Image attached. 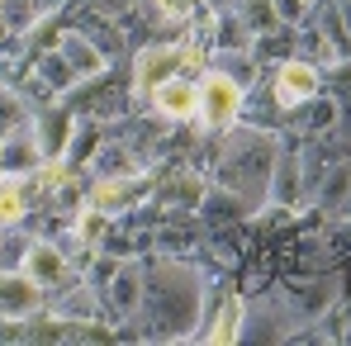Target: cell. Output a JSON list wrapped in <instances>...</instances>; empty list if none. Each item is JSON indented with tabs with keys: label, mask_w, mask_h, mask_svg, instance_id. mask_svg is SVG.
I'll return each instance as SVG.
<instances>
[{
	"label": "cell",
	"mask_w": 351,
	"mask_h": 346,
	"mask_svg": "<svg viewBox=\"0 0 351 346\" xmlns=\"http://www.w3.org/2000/svg\"><path fill=\"white\" fill-rule=\"evenodd\" d=\"M143 304L133 313L138 332L143 337H157V342H180V337H195L199 332V318H204V275L185 261L171 256H157L143 266Z\"/></svg>",
	"instance_id": "1"
},
{
	"label": "cell",
	"mask_w": 351,
	"mask_h": 346,
	"mask_svg": "<svg viewBox=\"0 0 351 346\" xmlns=\"http://www.w3.org/2000/svg\"><path fill=\"white\" fill-rule=\"evenodd\" d=\"M280 162V138L266 133V128H237L223 138V152H219V180L223 190L242 195L252 209H261L271 199V175Z\"/></svg>",
	"instance_id": "2"
},
{
	"label": "cell",
	"mask_w": 351,
	"mask_h": 346,
	"mask_svg": "<svg viewBox=\"0 0 351 346\" xmlns=\"http://www.w3.org/2000/svg\"><path fill=\"white\" fill-rule=\"evenodd\" d=\"M304 313L290 294H261L242 313V342H294L304 337Z\"/></svg>",
	"instance_id": "3"
},
{
	"label": "cell",
	"mask_w": 351,
	"mask_h": 346,
	"mask_svg": "<svg viewBox=\"0 0 351 346\" xmlns=\"http://www.w3.org/2000/svg\"><path fill=\"white\" fill-rule=\"evenodd\" d=\"M199 62V53L190 43H152L143 48L138 62H133V95H157V86H167L171 76H180V66Z\"/></svg>",
	"instance_id": "4"
},
{
	"label": "cell",
	"mask_w": 351,
	"mask_h": 346,
	"mask_svg": "<svg viewBox=\"0 0 351 346\" xmlns=\"http://www.w3.org/2000/svg\"><path fill=\"white\" fill-rule=\"evenodd\" d=\"M242 81H237L233 71H223V66H209L204 71V81H199V114L204 123L214 128V133H228L242 114Z\"/></svg>",
	"instance_id": "5"
},
{
	"label": "cell",
	"mask_w": 351,
	"mask_h": 346,
	"mask_svg": "<svg viewBox=\"0 0 351 346\" xmlns=\"http://www.w3.org/2000/svg\"><path fill=\"white\" fill-rule=\"evenodd\" d=\"M271 90H276V110H304V105L318 100V90H323V71H318L313 62H304V58H285L280 66H276Z\"/></svg>",
	"instance_id": "6"
},
{
	"label": "cell",
	"mask_w": 351,
	"mask_h": 346,
	"mask_svg": "<svg viewBox=\"0 0 351 346\" xmlns=\"http://www.w3.org/2000/svg\"><path fill=\"white\" fill-rule=\"evenodd\" d=\"M38 166H43V143H38V133L29 128V119L14 123V128H5V133H0V175L24 180V175H34Z\"/></svg>",
	"instance_id": "7"
},
{
	"label": "cell",
	"mask_w": 351,
	"mask_h": 346,
	"mask_svg": "<svg viewBox=\"0 0 351 346\" xmlns=\"http://www.w3.org/2000/svg\"><path fill=\"white\" fill-rule=\"evenodd\" d=\"M152 190V175H138V171H114V175H100L95 185H90V204L100 209V214H123V209H133L143 195Z\"/></svg>",
	"instance_id": "8"
},
{
	"label": "cell",
	"mask_w": 351,
	"mask_h": 346,
	"mask_svg": "<svg viewBox=\"0 0 351 346\" xmlns=\"http://www.w3.org/2000/svg\"><path fill=\"white\" fill-rule=\"evenodd\" d=\"M19 271H24L29 280H38L43 289H62L66 280H71V266H66L62 247H53V242H43V237L24 247V261H19Z\"/></svg>",
	"instance_id": "9"
},
{
	"label": "cell",
	"mask_w": 351,
	"mask_h": 346,
	"mask_svg": "<svg viewBox=\"0 0 351 346\" xmlns=\"http://www.w3.org/2000/svg\"><path fill=\"white\" fill-rule=\"evenodd\" d=\"M43 294H48V289L38 285V280H29L19 266L0 271V318H29V313L43 304Z\"/></svg>",
	"instance_id": "10"
},
{
	"label": "cell",
	"mask_w": 351,
	"mask_h": 346,
	"mask_svg": "<svg viewBox=\"0 0 351 346\" xmlns=\"http://www.w3.org/2000/svg\"><path fill=\"white\" fill-rule=\"evenodd\" d=\"M143 261H119V271L105 280V299H110V308H114L119 318H133L138 313V304H143Z\"/></svg>",
	"instance_id": "11"
},
{
	"label": "cell",
	"mask_w": 351,
	"mask_h": 346,
	"mask_svg": "<svg viewBox=\"0 0 351 346\" xmlns=\"http://www.w3.org/2000/svg\"><path fill=\"white\" fill-rule=\"evenodd\" d=\"M285 294H290L294 304H299V313L313 323L318 313H328V304H337L342 299V275H313L308 285H285Z\"/></svg>",
	"instance_id": "12"
},
{
	"label": "cell",
	"mask_w": 351,
	"mask_h": 346,
	"mask_svg": "<svg viewBox=\"0 0 351 346\" xmlns=\"http://www.w3.org/2000/svg\"><path fill=\"white\" fill-rule=\"evenodd\" d=\"M152 105H157V114H162V119H195V114H199V86H190V81L171 76L167 86H157Z\"/></svg>",
	"instance_id": "13"
},
{
	"label": "cell",
	"mask_w": 351,
	"mask_h": 346,
	"mask_svg": "<svg viewBox=\"0 0 351 346\" xmlns=\"http://www.w3.org/2000/svg\"><path fill=\"white\" fill-rule=\"evenodd\" d=\"M62 58L71 62V71H76V81H90V76H100L105 71V53L86 38V34H62Z\"/></svg>",
	"instance_id": "14"
},
{
	"label": "cell",
	"mask_w": 351,
	"mask_h": 346,
	"mask_svg": "<svg viewBox=\"0 0 351 346\" xmlns=\"http://www.w3.org/2000/svg\"><path fill=\"white\" fill-rule=\"evenodd\" d=\"M71 128H76V123H71V114H66L62 105H48V110L38 114V128H34V133H38V143H43V157H62V152H66Z\"/></svg>",
	"instance_id": "15"
},
{
	"label": "cell",
	"mask_w": 351,
	"mask_h": 346,
	"mask_svg": "<svg viewBox=\"0 0 351 346\" xmlns=\"http://www.w3.org/2000/svg\"><path fill=\"white\" fill-rule=\"evenodd\" d=\"M313 195H318L323 209H342L351 195V162H328L323 175L313 180Z\"/></svg>",
	"instance_id": "16"
},
{
	"label": "cell",
	"mask_w": 351,
	"mask_h": 346,
	"mask_svg": "<svg viewBox=\"0 0 351 346\" xmlns=\"http://www.w3.org/2000/svg\"><path fill=\"white\" fill-rule=\"evenodd\" d=\"M237 19L247 24V34H252V38H271V34H280V29H285V19H280L276 0H242V5H237Z\"/></svg>",
	"instance_id": "17"
},
{
	"label": "cell",
	"mask_w": 351,
	"mask_h": 346,
	"mask_svg": "<svg viewBox=\"0 0 351 346\" xmlns=\"http://www.w3.org/2000/svg\"><path fill=\"white\" fill-rule=\"evenodd\" d=\"M204 223L209 228H223V223H237V219H247L252 214V204L242 199V195H233V190H214V195H204Z\"/></svg>",
	"instance_id": "18"
},
{
	"label": "cell",
	"mask_w": 351,
	"mask_h": 346,
	"mask_svg": "<svg viewBox=\"0 0 351 346\" xmlns=\"http://www.w3.org/2000/svg\"><path fill=\"white\" fill-rule=\"evenodd\" d=\"M242 313H247V304H242V299L233 294V299L219 308V318L209 323V332H204V337H209V342H219V346L242 342Z\"/></svg>",
	"instance_id": "19"
},
{
	"label": "cell",
	"mask_w": 351,
	"mask_h": 346,
	"mask_svg": "<svg viewBox=\"0 0 351 346\" xmlns=\"http://www.w3.org/2000/svg\"><path fill=\"white\" fill-rule=\"evenodd\" d=\"M271 199H276V204H294V199H299V157H294V152H280V162H276Z\"/></svg>",
	"instance_id": "20"
},
{
	"label": "cell",
	"mask_w": 351,
	"mask_h": 346,
	"mask_svg": "<svg viewBox=\"0 0 351 346\" xmlns=\"http://www.w3.org/2000/svg\"><path fill=\"white\" fill-rule=\"evenodd\" d=\"M38 81H43L48 90H66V86H76V71H71V62L62 58V48L38 53Z\"/></svg>",
	"instance_id": "21"
},
{
	"label": "cell",
	"mask_w": 351,
	"mask_h": 346,
	"mask_svg": "<svg viewBox=\"0 0 351 346\" xmlns=\"http://www.w3.org/2000/svg\"><path fill=\"white\" fill-rule=\"evenodd\" d=\"M24 209H29V204H24V185H19L14 175H5V185H0V228H5V223H19Z\"/></svg>",
	"instance_id": "22"
},
{
	"label": "cell",
	"mask_w": 351,
	"mask_h": 346,
	"mask_svg": "<svg viewBox=\"0 0 351 346\" xmlns=\"http://www.w3.org/2000/svg\"><path fill=\"white\" fill-rule=\"evenodd\" d=\"M105 223H110V214H100L95 204H81V219H76V242L95 247V242L105 237Z\"/></svg>",
	"instance_id": "23"
},
{
	"label": "cell",
	"mask_w": 351,
	"mask_h": 346,
	"mask_svg": "<svg viewBox=\"0 0 351 346\" xmlns=\"http://www.w3.org/2000/svg\"><path fill=\"white\" fill-rule=\"evenodd\" d=\"M204 195H209V190H204V180H199V175H180V180H171V199L190 204V209H195V204H204Z\"/></svg>",
	"instance_id": "24"
},
{
	"label": "cell",
	"mask_w": 351,
	"mask_h": 346,
	"mask_svg": "<svg viewBox=\"0 0 351 346\" xmlns=\"http://www.w3.org/2000/svg\"><path fill=\"white\" fill-rule=\"evenodd\" d=\"M152 5H157V14H162V19H171V24H190L199 0H152Z\"/></svg>",
	"instance_id": "25"
},
{
	"label": "cell",
	"mask_w": 351,
	"mask_h": 346,
	"mask_svg": "<svg viewBox=\"0 0 351 346\" xmlns=\"http://www.w3.org/2000/svg\"><path fill=\"white\" fill-rule=\"evenodd\" d=\"M0 14H5L10 29H29V24H34V0H5Z\"/></svg>",
	"instance_id": "26"
},
{
	"label": "cell",
	"mask_w": 351,
	"mask_h": 346,
	"mask_svg": "<svg viewBox=\"0 0 351 346\" xmlns=\"http://www.w3.org/2000/svg\"><path fill=\"white\" fill-rule=\"evenodd\" d=\"M276 10H280V19H285V24H294L308 5H304V0H276Z\"/></svg>",
	"instance_id": "27"
},
{
	"label": "cell",
	"mask_w": 351,
	"mask_h": 346,
	"mask_svg": "<svg viewBox=\"0 0 351 346\" xmlns=\"http://www.w3.org/2000/svg\"><path fill=\"white\" fill-rule=\"evenodd\" d=\"M337 10H342V24H347V34H351V0H347V5H337Z\"/></svg>",
	"instance_id": "28"
},
{
	"label": "cell",
	"mask_w": 351,
	"mask_h": 346,
	"mask_svg": "<svg viewBox=\"0 0 351 346\" xmlns=\"http://www.w3.org/2000/svg\"><path fill=\"white\" fill-rule=\"evenodd\" d=\"M199 5H214V10H228L233 0H199Z\"/></svg>",
	"instance_id": "29"
},
{
	"label": "cell",
	"mask_w": 351,
	"mask_h": 346,
	"mask_svg": "<svg viewBox=\"0 0 351 346\" xmlns=\"http://www.w3.org/2000/svg\"><path fill=\"white\" fill-rule=\"evenodd\" d=\"M5 38H10V24H5V14H0V43H5Z\"/></svg>",
	"instance_id": "30"
},
{
	"label": "cell",
	"mask_w": 351,
	"mask_h": 346,
	"mask_svg": "<svg viewBox=\"0 0 351 346\" xmlns=\"http://www.w3.org/2000/svg\"><path fill=\"white\" fill-rule=\"evenodd\" d=\"M342 342H351V318H347V323H342Z\"/></svg>",
	"instance_id": "31"
},
{
	"label": "cell",
	"mask_w": 351,
	"mask_h": 346,
	"mask_svg": "<svg viewBox=\"0 0 351 346\" xmlns=\"http://www.w3.org/2000/svg\"><path fill=\"white\" fill-rule=\"evenodd\" d=\"M337 214H347V219H351V195H347V204H342V209H337Z\"/></svg>",
	"instance_id": "32"
}]
</instances>
